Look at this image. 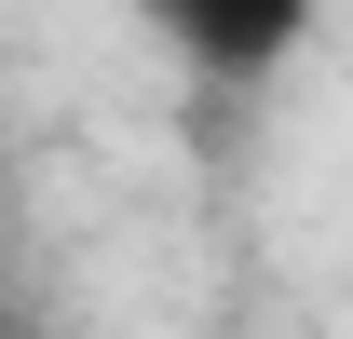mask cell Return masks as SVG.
I'll list each match as a JSON object with an SVG mask.
<instances>
[{
  "instance_id": "cell-1",
  "label": "cell",
  "mask_w": 353,
  "mask_h": 339,
  "mask_svg": "<svg viewBox=\"0 0 353 339\" xmlns=\"http://www.w3.org/2000/svg\"><path fill=\"white\" fill-rule=\"evenodd\" d=\"M150 14H163L204 68H272V54L312 28V0H150Z\"/></svg>"
},
{
  "instance_id": "cell-2",
  "label": "cell",
  "mask_w": 353,
  "mask_h": 339,
  "mask_svg": "<svg viewBox=\"0 0 353 339\" xmlns=\"http://www.w3.org/2000/svg\"><path fill=\"white\" fill-rule=\"evenodd\" d=\"M0 339H14V326H0Z\"/></svg>"
}]
</instances>
